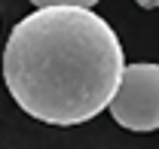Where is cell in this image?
<instances>
[{"label": "cell", "mask_w": 159, "mask_h": 149, "mask_svg": "<svg viewBox=\"0 0 159 149\" xmlns=\"http://www.w3.org/2000/svg\"><path fill=\"white\" fill-rule=\"evenodd\" d=\"M0 70L28 116L80 125L110 107L125 58L113 28L92 9L43 6L12 28Z\"/></svg>", "instance_id": "1"}, {"label": "cell", "mask_w": 159, "mask_h": 149, "mask_svg": "<svg viewBox=\"0 0 159 149\" xmlns=\"http://www.w3.org/2000/svg\"><path fill=\"white\" fill-rule=\"evenodd\" d=\"M110 116L125 131L159 128V64H129L122 70L119 88L110 100Z\"/></svg>", "instance_id": "2"}, {"label": "cell", "mask_w": 159, "mask_h": 149, "mask_svg": "<svg viewBox=\"0 0 159 149\" xmlns=\"http://www.w3.org/2000/svg\"><path fill=\"white\" fill-rule=\"evenodd\" d=\"M37 9H43V6H80V9H92L98 0H31Z\"/></svg>", "instance_id": "3"}, {"label": "cell", "mask_w": 159, "mask_h": 149, "mask_svg": "<svg viewBox=\"0 0 159 149\" xmlns=\"http://www.w3.org/2000/svg\"><path fill=\"white\" fill-rule=\"evenodd\" d=\"M141 9H159V0H138Z\"/></svg>", "instance_id": "4"}]
</instances>
